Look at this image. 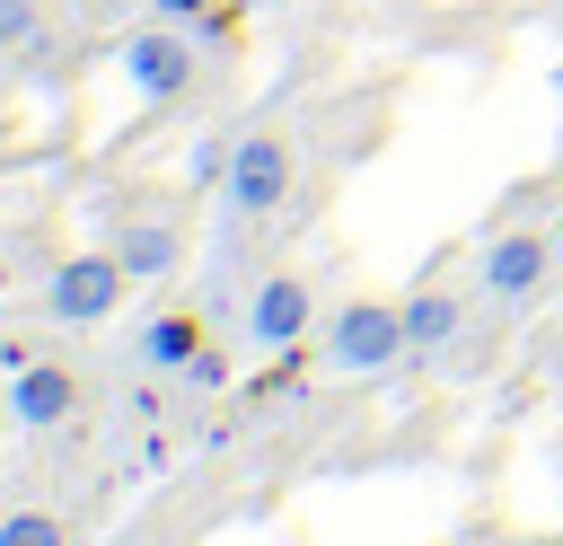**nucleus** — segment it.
<instances>
[{"instance_id":"f257e3e1","label":"nucleus","mask_w":563,"mask_h":546,"mask_svg":"<svg viewBox=\"0 0 563 546\" xmlns=\"http://www.w3.org/2000/svg\"><path fill=\"white\" fill-rule=\"evenodd\" d=\"M290 176H299V141H290V123H282V114L246 123L238 150H229V176H220V229L238 238V229L273 220V211L290 203Z\"/></svg>"},{"instance_id":"f03ea898","label":"nucleus","mask_w":563,"mask_h":546,"mask_svg":"<svg viewBox=\"0 0 563 546\" xmlns=\"http://www.w3.org/2000/svg\"><path fill=\"white\" fill-rule=\"evenodd\" d=\"M317 361L334 379H387L396 361H413L405 343V299H343L325 326H317Z\"/></svg>"},{"instance_id":"7ed1b4c3","label":"nucleus","mask_w":563,"mask_h":546,"mask_svg":"<svg viewBox=\"0 0 563 546\" xmlns=\"http://www.w3.org/2000/svg\"><path fill=\"white\" fill-rule=\"evenodd\" d=\"M123 291H132V273H123L114 247L62 255V264L44 273V317H53V326H106V317L123 308Z\"/></svg>"},{"instance_id":"20e7f679","label":"nucleus","mask_w":563,"mask_h":546,"mask_svg":"<svg viewBox=\"0 0 563 546\" xmlns=\"http://www.w3.org/2000/svg\"><path fill=\"white\" fill-rule=\"evenodd\" d=\"M554 264H563V255H554V229H528V220H519V229H501V238L484 247L475 291H484V308H528Z\"/></svg>"},{"instance_id":"39448f33","label":"nucleus","mask_w":563,"mask_h":546,"mask_svg":"<svg viewBox=\"0 0 563 546\" xmlns=\"http://www.w3.org/2000/svg\"><path fill=\"white\" fill-rule=\"evenodd\" d=\"M308 326H317V282L290 273V264H273V273L246 291V308H238V335H246L255 352H290V343H308Z\"/></svg>"},{"instance_id":"423d86ee","label":"nucleus","mask_w":563,"mask_h":546,"mask_svg":"<svg viewBox=\"0 0 563 546\" xmlns=\"http://www.w3.org/2000/svg\"><path fill=\"white\" fill-rule=\"evenodd\" d=\"M123 79H132L141 106H176L202 79V44L176 35V26H141V35H123Z\"/></svg>"},{"instance_id":"0eeeda50","label":"nucleus","mask_w":563,"mask_h":546,"mask_svg":"<svg viewBox=\"0 0 563 546\" xmlns=\"http://www.w3.org/2000/svg\"><path fill=\"white\" fill-rule=\"evenodd\" d=\"M114 255H123V273L150 291V282H176L185 273V229H176V211H123L114 220Z\"/></svg>"},{"instance_id":"6e6552de","label":"nucleus","mask_w":563,"mask_h":546,"mask_svg":"<svg viewBox=\"0 0 563 546\" xmlns=\"http://www.w3.org/2000/svg\"><path fill=\"white\" fill-rule=\"evenodd\" d=\"M70 414H79V370H62V361L35 352V361L9 379V423H18V432H62Z\"/></svg>"},{"instance_id":"1a4fd4ad","label":"nucleus","mask_w":563,"mask_h":546,"mask_svg":"<svg viewBox=\"0 0 563 546\" xmlns=\"http://www.w3.org/2000/svg\"><path fill=\"white\" fill-rule=\"evenodd\" d=\"M194 352H202V317H194V308H158V317H141V335H132V361H141L150 379H185Z\"/></svg>"},{"instance_id":"9d476101","label":"nucleus","mask_w":563,"mask_h":546,"mask_svg":"<svg viewBox=\"0 0 563 546\" xmlns=\"http://www.w3.org/2000/svg\"><path fill=\"white\" fill-rule=\"evenodd\" d=\"M457 335H466V299H457L449 282H422V291H405V343H413V361H440Z\"/></svg>"},{"instance_id":"9b49d317","label":"nucleus","mask_w":563,"mask_h":546,"mask_svg":"<svg viewBox=\"0 0 563 546\" xmlns=\"http://www.w3.org/2000/svg\"><path fill=\"white\" fill-rule=\"evenodd\" d=\"M0 546H70V520L62 511H0Z\"/></svg>"},{"instance_id":"f8f14e48","label":"nucleus","mask_w":563,"mask_h":546,"mask_svg":"<svg viewBox=\"0 0 563 546\" xmlns=\"http://www.w3.org/2000/svg\"><path fill=\"white\" fill-rule=\"evenodd\" d=\"M35 18H44L35 0H0V53H26L35 44Z\"/></svg>"},{"instance_id":"ddd939ff","label":"nucleus","mask_w":563,"mask_h":546,"mask_svg":"<svg viewBox=\"0 0 563 546\" xmlns=\"http://www.w3.org/2000/svg\"><path fill=\"white\" fill-rule=\"evenodd\" d=\"M220 379H229V352H211V343H202V352H194V370H185V387H220Z\"/></svg>"},{"instance_id":"4468645a","label":"nucleus","mask_w":563,"mask_h":546,"mask_svg":"<svg viewBox=\"0 0 563 546\" xmlns=\"http://www.w3.org/2000/svg\"><path fill=\"white\" fill-rule=\"evenodd\" d=\"M26 361H35V352H26V343H0V379H18V370H26Z\"/></svg>"},{"instance_id":"2eb2a0df","label":"nucleus","mask_w":563,"mask_h":546,"mask_svg":"<svg viewBox=\"0 0 563 546\" xmlns=\"http://www.w3.org/2000/svg\"><path fill=\"white\" fill-rule=\"evenodd\" d=\"M158 9H167V18H202L211 0H158Z\"/></svg>"},{"instance_id":"dca6fc26","label":"nucleus","mask_w":563,"mask_h":546,"mask_svg":"<svg viewBox=\"0 0 563 546\" xmlns=\"http://www.w3.org/2000/svg\"><path fill=\"white\" fill-rule=\"evenodd\" d=\"M0 299H9V255H0Z\"/></svg>"},{"instance_id":"f3484780","label":"nucleus","mask_w":563,"mask_h":546,"mask_svg":"<svg viewBox=\"0 0 563 546\" xmlns=\"http://www.w3.org/2000/svg\"><path fill=\"white\" fill-rule=\"evenodd\" d=\"M0 423H9V379H0Z\"/></svg>"}]
</instances>
